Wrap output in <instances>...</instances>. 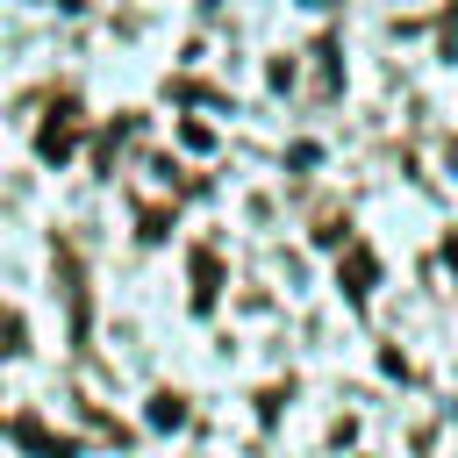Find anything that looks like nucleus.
Returning <instances> with one entry per match:
<instances>
[{
	"label": "nucleus",
	"instance_id": "f257e3e1",
	"mask_svg": "<svg viewBox=\"0 0 458 458\" xmlns=\"http://www.w3.org/2000/svg\"><path fill=\"white\" fill-rule=\"evenodd\" d=\"M365 279H372V258H365V250H351V258H344V293H351V301H365Z\"/></svg>",
	"mask_w": 458,
	"mask_h": 458
},
{
	"label": "nucleus",
	"instance_id": "f03ea898",
	"mask_svg": "<svg viewBox=\"0 0 458 458\" xmlns=\"http://www.w3.org/2000/svg\"><path fill=\"white\" fill-rule=\"evenodd\" d=\"M193 301H200V308L215 301V258H200V265H193Z\"/></svg>",
	"mask_w": 458,
	"mask_h": 458
},
{
	"label": "nucleus",
	"instance_id": "7ed1b4c3",
	"mask_svg": "<svg viewBox=\"0 0 458 458\" xmlns=\"http://www.w3.org/2000/svg\"><path fill=\"white\" fill-rule=\"evenodd\" d=\"M64 143H72V122H50V136H43V157H64Z\"/></svg>",
	"mask_w": 458,
	"mask_h": 458
},
{
	"label": "nucleus",
	"instance_id": "20e7f679",
	"mask_svg": "<svg viewBox=\"0 0 458 458\" xmlns=\"http://www.w3.org/2000/svg\"><path fill=\"white\" fill-rule=\"evenodd\" d=\"M451 265H458V243H451Z\"/></svg>",
	"mask_w": 458,
	"mask_h": 458
},
{
	"label": "nucleus",
	"instance_id": "39448f33",
	"mask_svg": "<svg viewBox=\"0 0 458 458\" xmlns=\"http://www.w3.org/2000/svg\"><path fill=\"white\" fill-rule=\"evenodd\" d=\"M322 7H329V0H322Z\"/></svg>",
	"mask_w": 458,
	"mask_h": 458
}]
</instances>
